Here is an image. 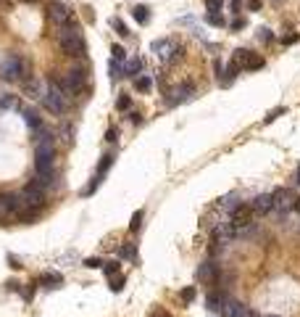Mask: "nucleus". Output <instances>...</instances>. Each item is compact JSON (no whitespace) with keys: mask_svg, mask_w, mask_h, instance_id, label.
Instances as JSON below:
<instances>
[{"mask_svg":"<svg viewBox=\"0 0 300 317\" xmlns=\"http://www.w3.org/2000/svg\"><path fill=\"white\" fill-rule=\"evenodd\" d=\"M37 140H35V172L37 174H53V156H56V146L53 138L42 130H35Z\"/></svg>","mask_w":300,"mask_h":317,"instance_id":"nucleus-1","label":"nucleus"},{"mask_svg":"<svg viewBox=\"0 0 300 317\" xmlns=\"http://www.w3.org/2000/svg\"><path fill=\"white\" fill-rule=\"evenodd\" d=\"M58 45H61V50L66 56H76L82 58L84 56V40H82V32L76 27L74 21L69 24V27L58 29Z\"/></svg>","mask_w":300,"mask_h":317,"instance_id":"nucleus-2","label":"nucleus"},{"mask_svg":"<svg viewBox=\"0 0 300 317\" xmlns=\"http://www.w3.org/2000/svg\"><path fill=\"white\" fill-rule=\"evenodd\" d=\"M42 103H45V108L48 111H53V114H66V108H69V95L61 90V85L50 77V82H48V90L42 93Z\"/></svg>","mask_w":300,"mask_h":317,"instance_id":"nucleus-3","label":"nucleus"},{"mask_svg":"<svg viewBox=\"0 0 300 317\" xmlns=\"http://www.w3.org/2000/svg\"><path fill=\"white\" fill-rule=\"evenodd\" d=\"M0 77L3 80H24V77H29V61L16 53L5 56L0 61Z\"/></svg>","mask_w":300,"mask_h":317,"instance_id":"nucleus-4","label":"nucleus"},{"mask_svg":"<svg viewBox=\"0 0 300 317\" xmlns=\"http://www.w3.org/2000/svg\"><path fill=\"white\" fill-rule=\"evenodd\" d=\"M56 82L61 85L63 93H66L69 98H71V95H76V93H79V90L84 87V82H87V74H84V69H69V72L63 74V77H58Z\"/></svg>","mask_w":300,"mask_h":317,"instance_id":"nucleus-5","label":"nucleus"},{"mask_svg":"<svg viewBox=\"0 0 300 317\" xmlns=\"http://www.w3.org/2000/svg\"><path fill=\"white\" fill-rule=\"evenodd\" d=\"M298 204V196L290 190V188H277V190L271 193V211H279V214H287V211H292Z\"/></svg>","mask_w":300,"mask_h":317,"instance_id":"nucleus-6","label":"nucleus"},{"mask_svg":"<svg viewBox=\"0 0 300 317\" xmlns=\"http://www.w3.org/2000/svg\"><path fill=\"white\" fill-rule=\"evenodd\" d=\"M48 16H50V21H53L58 29L69 27V24L74 21V16H71V8H69L66 3H61V0H53V3L48 5Z\"/></svg>","mask_w":300,"mask_h":317,"instance_id":"nucleus-7","label":"nucleus"},{"mask_svg":"<svg viewBox=\"0 0 300 317\" xmlns=\"http://www.w3.org/2000/svg\"><path fill=\"white\" fill-rule=\"evenodd\" d=\"M153 53L158 56L164 63H174L182 56V48L174 40H158V42H153Z\"/></svg>","mask_w":300,"mask_h":317,"instance_id":"nucleus-8","label":"nucleus"},{"mask_svg":"<svg viewBox=\"0 0 300 317\" xmlns=\"http://www.w3.org/2000/svg\"><path fill=\"white\" fill-rule=\"evenodd\" d=\"M19 201H21V206H35V209H42L45 206V193L40 190V188H35V185H27L21 193H19Z\"/></svg>","mask_w":300,"mask_h":317,"instance_id":"nucleus-9","label":"nucleus"},{"mask_svg":"<svg viewBox=\"0 0 300 317\" xmlns=\"http://www.w3.org/2000/svg\"><path fill=\"white\" fill-rule=\"evenodd\" d=\"M21 209L19 193H0V214H16Z\"/></svg>","mask_w":300,"mask_h":317,"instance_id":"nucleus-10","label":"nucleus"},{"mask_svg":"<svg viewBox=\"0 0 300 317\" xmlns=\"http://www.w3.org/2000/svg\"><path fill=\"white\" fill-rule=\"evenodd\" d=\"M243 307H245V304H240L237 299H229V296H226L224 304H221V309H219V315L221 317H240Z\"/></svg>","mask_w":300,"mask_h":317,"instance_id":"nucleus-11","label":"nucleus"},{"mask_svg":"<svg viewBox=\"0 0 300 317\" xmlns=\"http://www.w3.org/2000/svg\"><path fill=\"white\" fill-rule=\"evenodd\" d=\"M250 209L256 211V214H269L271 211V193H261V196L253 198Z\"/></svg>","mask_w":300,"mask_h":317,"instance_id":"nucleus-12","label":"nucleus"},{"mask_svg":"<svg viewBox=\"0 0 300 317\" xmlns=\"http://www.w3.org/2000/svg\"><path fill=\"white\" fill-rule=\"evenodd\" d=\"M192 93H195L192 82H182V85H179L177 90H171V98H169V103H182V101L190 98Z\"/></svg>","mask_w":300,"mask_h":317,"instance_id":"nucleus-13","label":"nucleus"},{"mask_svg":"<svg viewBox=\"0 0 300 317\" xmlns=\"http://www.w3.org/2000/svg\"><path fill=\"white\" fill-rule=\"evenodd\" d=\"M198 277L203 283H216V277H219V270H216V264L213 262H206V264H200V270H198Z\"/></svg>","mask_w":300,"mask_h":317,"instance_id":"nucleus-14","label":"nucleus"},{"mask_svg":"<svg viewBox=\"0 0 300 317\" xmlns=\"http://www.w3.org/2000/svg\"><path fill=\"white\" fill-rule=\"evenodd\" d=\"M224 299H226L224 294L213 291V294H208V296H206V304H208V309H211V312H219V309H221V304H224Z\"/></svg>","mask_w":300,"mask_h":317,"instance_id":"nucleus-15","label":"nucleus"},{"mask_svg":"<svg viewBox=\"0 0 300 317\" xmlns=\"http://www.w3.org/2000/svg\"><path fill=\"white\" fill-rule=\"evenodd\" d=\"M21 114H24V122H27L32 130H40V127H42V122H40V116H37V111H32V108H24Z\"/></svg>","mask_w":300,"mask_h":317,"instance_id":"nucleus-16","label":"nucleus"},{"mask_svg":"<svg viewBox=\"0 0 300 317\" xmlns=\"http://www.w3.org/2000/svg\"><path fill=\"white\" fill-rule=\"evenodd\" d=\"M237 206H240V204H237V196H226V198H221V201H219V209L229 211V214L237 209Z\"/></svg>","mask_w":300,"mask_h":317,"instance_id":"nucleus-17","label":"nucleus"},{"mask_svg":"<svg viewBox=\"0 0 300 317\" xmlns=\"http://www.w3.org/2000/svg\"><path fill=\"white\" fill-rule=\"evenodd\" d=\"M132 16H134L140 24H148V21H150V14H148V8H145V5H134Z\"/></svg>","mask_w":300,"mask_h":317,"instance_id":"nucleus-18","label":"nucleus"},{"mask_svg":"<svg viewBox=\"0 0 300 317\" xmlns=\"http://www.w3.org/2000/svg\"><path fill=\"white\" fill-rule=\"evenodd\" d=\"M206 21L211 24V27H224V16L219 14V11H208V16H206Z\"/></svg>","mask_w":300,"mask_h":317,"instance_id":"nucleus-19","label":"nucleus"},{"mask_svg":"<svg viewBox=\"0 0 300 317\" xmlns=\"http://www.w3.org/2000/svg\"><path fill=\"white\" fill-rule=\"evenodd\" d=\"M119 256H121V259H134V256H137L134 243H124V246H121V251H119Z\"/></svg>","mask_w":300,"mask_h":317,"instance_id":"nucleus-20","label":"nucleus"},{"mask_svg":"<svg viewBox=\"0 0 300 317\" xmlns=\"http://www.w3.org/2000/svg\"><path fill=\"white\" fill-rule=\"evenodd\" d=\"M140 69H142V61H140V58H132V61L124 66V74H137Z\"/></svg>","mask_w":300,"mask_h":317,"instance_id":"nucleus-21","label":"nucleus"},{"mask_svg":"<svg viewBox=\"0 0 300 317\" xmlns=\"http://www.w3.org/2000/svg\"><path fill=\"white\" fill-rule=\"evenodd\" d=\"M111 53H113L116 61H124V58H127V50H124L121 45H113V48H111Z\"/></svg>","mask_w":300,"mask_h":317,"instance_id":"nucleus-22","label":"nucleus"},{"mask_svg":"<svg viewBox=\"0 0 300 317\" xmlns=\"http://www.w3.org/2000/svg\"><path fill=\"white\" fill-rule=\"evenodd\" d=\"M284 111H287V108H284V106H279V108H274V111H271L269 116H266V119H263V122H266V125H269V122H274V119H277V116H282Z\"/></svg>","mask_w":300,"mask_h":317,"instance_id":"nucleus-23","label":"nucleus"},{"mask_svg":"<svg viewBox=\"0 0 300 317\" xmlns=\"http://www.w3.org/2000/svg\"><path fill=\"white\" fill-rule=\"evenodd\" d=\"M137 90H140V93H148V90H150V80H148V77H140V80H137Z\"/></svg>","mask_w":300,"mask_h":317,"instance_id":"nucleus-24","label":"nucleus"},{"mask_svg":"<svg viewBox=\"0 0 300 317\" xmlns=\"http://www.w3.org/2000/svg\"><path fill=\"white\" fill-rule=\"evenodd\" d=\"M221 5H224V0H206L208 11H221Z\"/></svg>","mask_w":300,"mask_h":317,"instance_id":"nucleus-25","label":"nucleus"},{"mask_svg":"<svg viewBox=\"0 0 300 317\" xmlns=\"http://www.w3.org/2000/svg\"><path fill=\"white\" fill-rule=\"evenodd\" d=\"M258 40H261V42H271V32L266 29V27H261V29H258Z\"/></svg>","mask_w":300,"mask_h":317,"instance_id":"nucleus-26","label":"nucleus"},{"mask_svg":"<svg viewBox=\"0 0 300 317\" xmlns=\"http://www.w3.org/2000/svg\"><path fill=\"white\" fill-rule=\"evenodd\" d=\"M140 225H142V211H134L132 225H129V228H132V230H140Z\"/></svg>","mask_w":300,"mask_h":317,"instance_id":"nucleus-27","label":"nucleus"},{"mask_svg":"<svg viewBox=\"0 0 300 317\" xmlns=\"http://www.w3.org/2000/svg\"><path fill=\"white\" fill-rule=\"evenodd\" d=\"M113 27L119 29V35H121V37H127V35H129V32H127V27H124V21H121V19H113Z\"/></svg>","mask_w":300,"mask_h":317,"instance_id":"nucleus-28","label":"nucleus"},{"mask_svg":"<svg viewBox=\"0 0 300 317\" xmlns=\"http://www.w3.org/2000/svg\"><path fill=\"white\" fill-rule=\"evenodd\" d=\"M182 299H185V301H192V299H195V288H185V291H182Z\"/></svg>","mask_w":300,"mask_h":317,"instance_id":"nucleus-29","label":"nucleus"},{"mask_svg":"<svg viewBox=\"0 0 300 317\" xmlns=\"http://www.w3.org/2000/svg\"><path fill=\"white\" fill-rule=\"evenodd\" d=\"M129 103H132V101H129V95H121V98H119V108H121V111H127Z\"/></svg>","mask_w":300,"mask_h":317,"instance_id":"nucleus-30","label":"nucleus"},{"mask_svg":"<svg viewBox=\"0 0 300 317\" xmlns=\"http://www.w3.org/2000/svg\"><path fill=\"white\" fill-rule=\"evenodd\" d=\"M116 270H119V264H116V262H108L106 264V275H113Z\"/></svg>","mask_w":300,"mask_h":317,"instance_id":"nucleus-31","label":"nucleus"},{"mask_svg":"<svg viewBox=\"0 0 300 317\" xmlns=\"http://www.w3.org/2000/svg\"><path fill=\"white\" fill-rule=\"evenodd\" d=\"M245 27V19H234L232 21V29H243Z\"/></svg>","mask_w":300,"mask_h":317,"instance_id":"nucleus-32","label":"nucleus"},{"mask_svg":"<svg viewBox=\"0 0 300 317\" xmlns=\"http://www.w3.org/2000/svg\"><path fill=\"white\" fill-rule=\"evenodd\" d=\"M247 8H250V11H258V8H261V0H247Z\"/></svg>","mask_w":300,"mask_h":317,"instance_id":"nucleus-33","label":"nucleus"},{"mask_svg":"<svg viewBox=\"0 0 300 317\" xmlns=\"http://www.w3.org/2000/svg\"><path fill=\"white\" fill-rule=\"evenodd\" d=\"M0 106H16V98H0Z\"/></svg>","mask_w":300,"mask_h":317,"instance_id":"nucleus-34","label":"nucleus"},{"mask_svg":"<svg viewBox=\"0 0 300 317\" xmlns=\"http://www.w3.org/2000/svg\"><path fill=\"white\" fill-rule=\"evenodd\" d=\"M100 259H87V262H84V267H100Z\"/></svg>","mask_w":300,"mask_h":317,"instance_id":"nucleus-35","label":"nucleus"},{"mask_svg":"<svg viewBox=\"0 0 300 317\" xmlns=\"http://www.w3.org/2000/svg\"><path fill=\"white\" fill-rule=\"evenodd\" d=\"M229 5H232V11H240V5H243V0H232Z\"/></svg>","mask_w":300,"mask_h":317,"instance_id":"nucleus-36","label":"nucleus"},{"mask_svg":"<svg viewBox=\"0 0 300 317\" xmlns=\"http://www.w3.org/2000/svg\"><path fill=\"white\" fill-rule=\"evenodd\" d=\"M295 177H298V185H300V167H298V172H295Z\"/></svg>","mask_w":300,"mask_h":317,"instance_id":"nucleus-37","label":"nucleus"},{"mask_svg":"<svg viewBox=\"0 0 300 317\" xmlns=\"http://www.w3.org/2000/svg\"><path fill=\"white\" fill-rule=\"evenodd\" d=\"M24 3H37V0H24Z\"/></svg>","mask_w":300,"mask_h":317,"instance_id":"nucleus-38","label":"nucleus"},{"mask_svg":"<svg viewBox=\"0 0 300 317\" xmlns=\"http://www.w3.org/2000/svg\"><path fill=\"white\" fill-rule=\"evenodd\" d=\"M263 317H277V315H263Z\"/></svg>","mask_w":300,"mask_h":317,"instance_id":"nucleus-39","label":"nucleus"}]
</instances>
